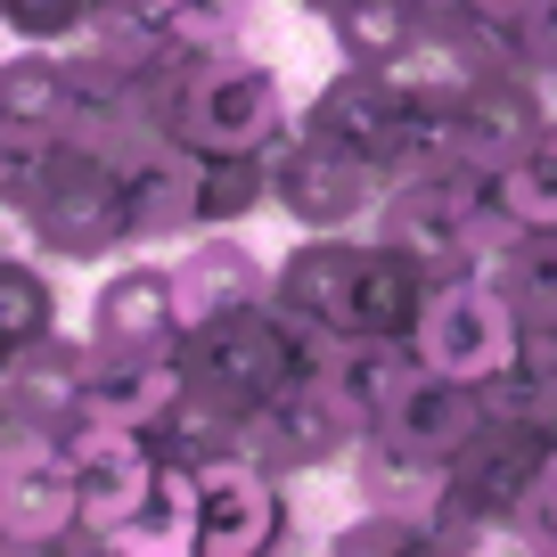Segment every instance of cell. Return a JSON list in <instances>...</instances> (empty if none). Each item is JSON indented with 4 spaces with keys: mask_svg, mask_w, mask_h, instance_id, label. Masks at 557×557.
<instances>
[{
    "mask_svg": "<svg viewBox=\"0 0 557 557\" xmlns=\"http://www.w3.org/2000/svg\"><path fill=\"white\" fill-rule=\"evenodd\" d=\"M0 206L25 222V238L41 255H66V262H107L132 246V222H123V164L83 148V139H58L41 157L9 164L0 181Z\"/></svg>",
    "mask_w": 557,
    "mask_h": 557,
    "instance_id": "1",
    "label": "cell"
},
{
    "mask_svg": "<svg viewBox=\"0 0 557 557\" xmlns=\"http://www.w3.org/2000/svg\"><path fill=\"white\" fill-rule=\"evenodd\" d=\"M549 443H557V410H492V426L451 459L443 508H435V524H426V557L508 541V524L524 517V500H533V484H541Z\"/></svg>",
    "mask_w": 557,
    "mask_h": 557,
    "instance_id": "2",
    "label": "cell"
},
{
    "mask_svg": "<svg viewBox=\"0 0 557 557\" xmlns=\"http://www.w3.org/2000/svg\"><path fill=\"white\" fill-rule=\"evenodd\" d=\"M296 123L287 107V74L255 50H230V58H197L181 74V99H173V139H189L197 157H238V148H271L278 132Z\"/></svg>",
    "mask_w": 557,
    "mask_h": 557,
    "instance_id": "3",
    "label": "cell"
},
{
    "mask_svg": "<svg viewBox=\"0 0 557 557\" xmlns=\"http://www.w3.org/2000/svg\"><path fill=\"white\" fill-rule=\"evenodd\" d=\"M418 361L443 369V377H500V369L524 361V312L500 287V271H451L435 278V296L418 312Z\"/></svg>",
    "mask_w": 557,
    "mask_h": 557,
    "instance_id": "4",
    "label": "cell"
},
{
    "mask_svg": "<svg viewBox=\"0 0 557 557\" xmlns=\"http://www.w3.org/2000/svg\"><path fill=\"white\" fill-rule=\"evenodd\" d=\"M0 524H9L17 557H99V541L83 533L66 435H17L9 426V443H0Z\"/></svg>",
    "mask_w": 557,
    "mask_h": 557,
    "instance_id": "5",
    "label": "cell"
},
{
    "mask_svg": "<svg viewBox=\"0 0 557 557\" xmlns=\"http://www.w3.org/2000/svg\"><path fill=\"white\" fill-rule=\"evenodd\" d=\"M181 361H189V385L222 394L230 410H255V401H271L296 369H312V345H304V329H287L271 304H246V312H222V320L181 336Z\"/></svg>",
    "mask_w": 557,
    "mask_h": 557,
    "instance_id": "6",
    "label": "cell"
},
{
    "mask_svg": "<svg viewBox=\"0 0 557 557\" xmlns=\"http://www.w3.org/2000/svg\"><path fill=\"white\" fill-rule=\"evenodd\" d=\"M369 426L352 418V401L336 394L329 369H296V377L278 385L271 401H255L246 410V459H262L271 475H320V468H345L352 443H361Z\"/></svg>",
    "mask_w": 557,
    "mask_h": 557,
    "instance_id": "7",
    "label": "cell"
},
{
    "mask_svg": "<svg viewBox=\"0 0 557 557\" xmlns=\"http://www.w3.org/2000/svg\"><path fill=\"white\" fill-rule=\"evenodd\" d=\"M377 197H385V164L352 157L304 123L271 139V213H287L296 230H369Z\"/></svg>",
    "mask_w": 557,
    "mask_h": 557,
    "instance_id": "8",
    "label": "cell"
},
{
    "mask_svg": "<svg viewBox=\"0 0 557 557\" xmlns=\"http://www.w3.org/2000/svg\"><path fill=\"white\" fill-rule=\"evenodd\" d=\"M271 549H296L287 475H271L262 459H222V468H206L197 549L189 557H271Z\"/></svg>",
    "mask_w": 557,
    "mask_h": 557,
    "instance_id": "9",
    "label": "cell"
},
{
    "mask_svg": "<svg viewBox=\"0 0 557 557\" xmlns=\"http://www.w3.org/2000/svg\"><path fill=\"white\" fill-rule=\"evenodd\" d=\"M296 123L394 173L401 148H410V132H418V99H410V90H401L385 66H336L329 83L296 107Z\"/></svg>",
    "mask_w": 557,
    "mask_h": 557,
    "instance_id": "10",
    "label": "cell"
},
{
    "mask_svg": "<svg viewBox=\"0 0 557 557\" xmlns=\"http://www.w3.org/2000/svg\"><path fill=\"white\" fill-rule=\"evenodd\" d=\"M0 410L17 435H74L90 418V336H25L0 345Z\"/></svg>",
    "mask_w": 557,
    "mask_h": 557,
    "instance_id": "11",
    "label": "cell"
},
{
    "mask_svg": "<svg viewBox=\"0 0 557 557\" xmlns=\"http://www.w3.org/2000/svg\"><path fill=\"white\" fill-rule=\"evenodd\" d=\"M361 255H369V230H304V238L271 262V312L287 320V329H304L312 352L345 329V296H352Z\"/></svg>",
    "mask_w": 557,
    "mask_h": 557,
    "instance_id": "12",
    "label": "cell"
},
{
    "mask_svg": "<svg viewBox=\"0 0 557 557\" xmlns=\"http://www.w3.org/2000/svg\"><path fill=\"white\" fill-rule=\"evenodd\" d=\"M66 451H74V500H83V533L107 549V541L139 517V500H148L157 443L139 435V426H115V418H83V426L66 435Z\"/></svg>",
    "mask_w": 557,
    "mask_h": 557,
    "instance_id": "13",
    "label": "cell"
},
{
    "mask_svg": "<svg viewBox=\"0 0 557 557\" xmlns=\"http://www.w3.org/2000/svg\"><path fill=\"white\" fill-rule=\"evenodd\" d=\"M74 107H83V83H74L66 50L17 41V50L0 58V157L25 164V157H41V148H58V139L74 132ZM9 164H0V173H9Z\"/></svg>",
    "mask_w": 557,
    "mask_h": 557,
    "instance_id": "14",
    "label": "cell"
},
{
    "mask_svg": "<svg viewBox=\"0 0 557 557\" xmlns=\"http://www.w3.org/2000/svg\"><path fill=\"white\" fill-rule=\"evenodd\" d=\"M451 132H459V157H468L475 173H492V164L524 157V148H541V139L557 132V99H549V83H541L533 66H492L484 83L451 107Z\"/></svg>",
    "mask_w": 557,
    "mask_h": 557,
    "instance_id": "15",
    "label": "cell"
},
{
    "mask_svg": "<svg viewBox=\"0 0 557 557\" xmlns=\"http://www.w3.org/2000/svg\"><path fill=\"white\" fill-rule=\"evenodd\" d=\"M173 296H181V336L222 312L271 304V255L246 246V230H189L173 255Z\"/></svg>",
    "mask_w": 557,
    "mask_h": 557,
    "instance_id": "16",
    "label": "cell"
},
{
    "mask_svg": "<svg viewBox=\"0 0 557 557\" xmlns=\"http://www.w3.org/2000/svg\"><path fill=\"white\" fill-rule=\"evenodd\" d=\"M123 222L132 246H181L197 230V148L157 132L139 157H123Z\"/></svg>",
    "mask_w": 557,
    "mask_h": 557,
    "instance_id": "17",
    "label": "cell"
},
{
    "mask_svg": "<svg viewBox=\"0 0 557 557\" xmlns=\"http://www.w3.org/2000/svg\"><path fill=\"white\" fill-rule=\"evenodd\" d=\"M189 385L181 345H90V418H115V426H157L164 410Z\"/></svg>",
    "mask_w": 557,
    "mask_h": 557,
    "instance_id": "18",
    "label": "cell"
},
{
    "mask_svg": "<svg viewBox=\"0 0 557 557\" xmlns=\"http://www.w3.org/2000/svg\"><path fill=\"white\" fill-rule=\"evenodd\" d=\"M90 345H181V296H173V262H115L90 287Z\"/></svg>",
    "mask_w": 557,
    "mask_h": 557,
    "instance_id": "19",
    "label": "cell"
},
{
    "mask_svg": "<svg viewBox=\"0 0 557 557\" xmlns=\"http://www.w3.org/2000/svg\"><path fill=\"white\" fill-rule=\"evenodd\" d=\"M312 361L336 377V394L352 401V418H361V426H385V418L401 410V394L426 377L418 336H329Z\"/></svg>",
    "mask_w": 557,
    "mask_h": 557,
    "instance_id": "20",
    "label": "cell"
},
{
    "mask_svg": "<svg viewBox=\"0 0 557 557\" xmlns=\"http://www.w3.org/2000/svg\"><path fill=\"white\" fill-rule=\"evenodd\" d=\"M492 426V394L475 377H443V369H426V377L401 394V410L385 418L377 435H394L401 451H426V459H459L475 435Z\"/></svg>",
    "mask_w": 557,
    "mask_h": 557,
    "instance_id": "21",
    "label": "cell"
},
{
    "mask_svg": "<svg viewBox=\"0 0 557 557\" xmlns=\"http://www.w3.org/2000/svg\"><path fill=\"white\" fill-rule=\"evenodd\" d=\"M435 296V271L401 246L369 238L361 271H352V296H345V329L336 336H418V312Z\"/></svg>",
    "mask_w": 557,
    "mask_h": 557,
    "instance_id": "22",
    "label": "cell"
},
{
    "mask_svg": "<svg viewBox=\"0 0 557 557\" xmlns=\"http://www.w3.org/2000/svg\"><path fill=\"white\" fill-rule=\"evenodd\" d=\"M345 468H352V492H361L369 508H394V517H410V524H435L443 484H451V459L401 451V443H394V435H377V426L352 443Z\"/></svg>",
    "mask_w": 557,
    "mask_h": 557,
    "instance_id": "23",
    "label": "cell"
},
{
    "mask_svg": "<svg viewBox=\"0 0 557 557\" xmlns=\"http://www.w3.org/2000/svg\"><path fill=\"white\" fill-rule=\"evenodd\" d=\"M197 500H206V475L189 459H164L157 451V475H148V500L139 517L123 524L107 549H139V557H189L197 549Z\"/></svg>",
    "mask_w": 557,
    "mask_h": 557,
    "instance_id": "24",
    "label": "cell"
},
{
    "mask_svg": "<svg viewBox=\"0 0 557 557\" xmlns=\"http://www.w3.org/2000/svg\"><path fill=\"white\" fill-rule=\"evenodd\" d=\"M148 443H157L164 459H189V468L206 475V468H222V459H246V410H230L206 385H181V401L148 426Z\"/></svg>",
    "mask_w": 557,
    "mask_h": 557,
    "instance_id": "25",
    "label": "cell"
},
{
    "mask_svg": "<svg viewBox=\"0 0 557 557\" xmlns=\"http://www.w3.org/2000/svg\"><path fill=\"white\" fill-rule=\"evenodd\" d=\"M271 206V148L197 157V230H246Z\"/></svg>",
    "mask_w": 557,
    "mask_h": 557,
    "instance_id": "26",
    "label": "cell"
},
{
    "mask_svg": "<svg viewBox=\"0 0 557 557\" xmlns=\"http://www.w3.org/2000/svg\"><path fill=\"white\" fill-rule=\"evenodd\" d=\"M484 189H492V206H500L508 230H524V238H549V230H557V132L541 139V148H524V157L492 164Z\"/></svg>",
    "mask_w": 557,
    "mask_h": 557,
    "instance_id": "27",
    "label": "cell"
},
{
    "mask_svg": "<svg viewBox=\"0 0 557 557\" xmlns=\"http://www.w3.org/2000/svg\"><path fill=\"white\" fill-rule=\"evenodd\" d=\"M320 25H329L345 66H394V58L410 50V34H418V9L410 0H336Z\"/></svg>",
    "mask_w": 557,
    "mask_h": 557,
    "instance_id": "28",
    "label": "cell"
},
{
    "mask_svg": "<svg viewBox=\"0 0 557 557\" xmlns=\"http://www.w3.org/2000/svg\"><path fill=\"white\" fill-rule=\"evenodd\" d=\"M50 329H66L50 271H41L34 255H9V246H0V345H25V336H50Z\"/></svg>",
    "mask_w": 557,
    "mask_h": 557,
    "instance_id": "29",
    "label": "cell"
},
{
    "mask_svg": "<svg viewBox=\"0 0 557 557\" xmlns=\"http://www.w3.org/2000/svg\"><path fill=\"white\" fill-rule=\"evenodd\" d=\"M329 557H426V524L394 517V508H352L345 524L329 533Z\"/></svg>",
    "mask_w": 557,
    "mask_h": 557,
    "instance_id": "30",
    "label": "cell"
},
{
    "mask_svg": "<svg viewBox=\"0 0 557 557\" xmlns=\"http://www.w3.org/2000/svg\"><path fill=\"white\" fill-rule=\"evenodd\" d=\"M90 9H99V0H0V34H9V41H50V50H66V41L90 25Z\"/></svg>",
    "mask_w": 557,
    "mask_h": 557,
    "instance_id": "31",
    "label": "cell"
},
{
    "mask_svg": "<svg viewBox=\"0 0 557 557\" xmlns=\"http://www.w3.org/2000/svg\"><path fill=\"white\" fill-rule=\"evenodd\" d=\"M508 50H517V66H533L541 83H549V99H557V0H524V17L508 25Z\"/></svg>",
    "mask_w": 557,
    "mask_h": 557,
    "instance_id": "32",
    "label": "cell"
},
{
    "mask_svg": "<svg viewBox=\"0 0 557 557\" xmlns=\"http://www.w3.org/2000/svg\"><path fill=\"white\" fill-rule=\"evenodd\" d=\"M508 549L557 557V443H549V459H541V484H533V500H524V517L508 524Z\"/></svg>",
    "mask_w": 557,
    "mask_h": 557,
    "instance_id": "33",
    "label": "cell"
},
{
    "mask_svg": "<svg viewBox=\"0 0 557 557\" xmlns=\"http://www.w3.org/2000/svg\"><path fill=\"white\" fill-rule=\"evenodd\" d=\"M517 369L549 394V410H557V320H533V329H524V361Z\"/></svg>",
    "mask_w": 557,
    "mask_h": 557,
    "instance_id": "34",
    "label": "cell"
},
{
    "mask_svg": "<svg viewBox=\"0 0 557 557\" xmlns=\"http://www.w3.org/2000/svg\"><path fill=\"white\" fill-rule=\"evenodd\" d=\"M418 25H451V17H475V0H410Z\"/></svg>",
    "mask_w": 557,
    "mask_h": 557,
    "instance_id": "35",
    "label": "cell"
},
{
    "mask_svg": "<svg viewBox=\"0 0 557 557\" xmlns=\"http://www.w3.org/2000/svg\"><path fill=\"white\" fill-rule=\"evenodd\" d=\"M475 17H492V25H517V17H524V0H475Z\"/></svg>",
    "mask_w": 557,
    "mask_h": 557,
    "instance_id": "36",
    "label": "cell"
},
{
    "mask_svg": "<svg viewBox=\"0 0 557 557\" xmlns=\"http://www.w3.org/2000/svg\"><path fill=\"white\" fill-rule=\"evenodd\" d=\"M287 9H304V17H329V9H336V0H287Z\"/></svg>",
    "mask_w": 557,
    "mask_h": 557,
    "instance_id": "37",
    "label": "cell"
},
{
    "mask_svg": "<svg viewBox=\"0 0 557 557\" xmlns=\"http://www.w3.org/2000/svg\"><path fill=\"white\" fill-rule=\"evenodd\" d=\"M0 557H17V541H9V524H0Z\"/></svg>",
    "mask_w": 557,
    "mask_h": 557,
    "instance_id": "38",
    "label": "cell"
},
{
    "mask_svg": "<svg viewBox=\"0 0 557 557\" xmlns=\"http://www.w3.org/2000/svg\"><path fill=\"white\" fill-rule=\"evenodd\" d=\"M0 443H9V410H0Z\"/></svg>",
    "mask_w": 557,
    "mask_h": 557,
    "instance_id": "39",
    "label": "cell"
},
{
    "mask_svg": "<svg viewBox=\"0 0 557 557\" xmlns=\"http://www.w3.org/2000/svg\"><path fill=\"white\" fill-rule=\"evenodd\" d=\"M549 246H557V230H549Z\"/></svg>",
    "mask_w": 557,
    "mask_h": 557,
    "instance_id": "40",
    "label": "cell"
}]
</instances>
